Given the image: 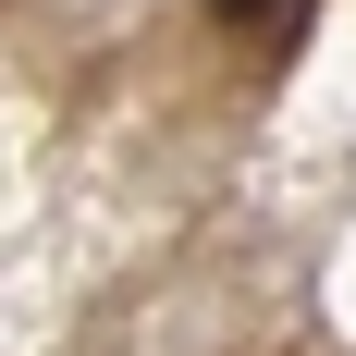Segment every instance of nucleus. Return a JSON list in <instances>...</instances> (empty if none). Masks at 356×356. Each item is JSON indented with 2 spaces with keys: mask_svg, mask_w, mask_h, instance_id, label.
Wrapping results in <instances>:
<instances>
[{
  "mask_svg": "<svg viewBox=\"0 0 356 356\" xmlns=\"http://www.w3.org/2000/svg\"><path fill=\"white\" fill-rule=\"evenodd\" d=\"M209 13H258V0H209Z\"/></svg>",
  "mask_w": 356,
  "mask_h": 356,
  "instance_id": "f257e3e1",
  "label": "nucleus"
}]
</instances>
